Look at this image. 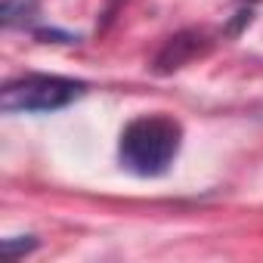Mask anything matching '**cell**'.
<instances>
[{"instance_id":"3957f363","label":"cell","mask_w":263,"mask_h":263,"mask_svg":"<svg viewBox=\"0 0 263 263\" xmlns=\"http://www.w3.org/2000/svg\"><path fill=\"white\" fill-rule=\"evenodd\" d=\"M208 47H211V41H208V34L204 31H177L174 37H167L164 41V47L155 53V71L158 74H171V71H180V68H186L192 59H198L201 53H208Z\"/></svg>"},{"instance_id":"8992f818","label":"cell","mask_w":263,"mask_h":263,"mask_svg":"<svg viewBox=\"0 0 263 263\" xmlns=\"http://www.w3.org/2000/svg\"><path fill=\"white\" fill-rule=\"evenodd\" d=\"M248 4H257V0H248Z\"/></svg>"},{"instance_id":"277c9868","label":"cell","mask_w":263,"mask_h":263,"mask_svg":"<svg viewBox=\"0 0 263 263\" xmlns=\"http://www.w3.org/2000/svg\"><path fill=\"white\" fill-rule=\"evenodd\" d=\"M34 16H37V0H4L0 4V19L7 28L28 25Z\"/></svg>"},{"instance_id":"6da1fadb","label":"cell","mask_w":263,"mask_h":263,"mask_svg":"<svg viewBox=\"0 0 263 263\" xmlns=\"http://www.w3.org/2000/svg\"><path fill=\"white\" fill-rule=\"evenodd\" d=\"M183 146V127L171 115H140L121 130V164L137 177H161L171 171Z\"/></svg>"},{"instance_id":"5b68a950","label":"cell","mask_w":263,"mask_h":263,"mask_svg":"<svg viewBox=\"0 0 263 263\" xmlns=\"http://www.w3.org/2000/svg\"><path fill=\"white\" fill-rule=\"evenodd\" d=\"M34 248H37V238H34V235H16V238H4V254H7L10 260H19L22 254L34 251Z\"/></svg>"},{"instance_id":"7a4b0ae2","label":"cell","mask_w":263,"mask_h":263,"mask_svg":"<svg viewBox=\"0 0 263 263\" xmlns=\"http://www.w3.org/2000/svg\"><path fill=\"white\" fill-rule=\"evenodd\" d=\"M87 93L84 81L62 74H25L0 90V108L7 115H44L59 111Z\"/></svg>"}]
</instances>
